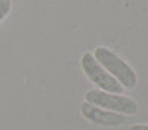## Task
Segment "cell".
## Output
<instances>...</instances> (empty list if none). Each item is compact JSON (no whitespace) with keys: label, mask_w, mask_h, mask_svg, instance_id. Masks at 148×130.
Returning <instances> with one entry per match:
<instances>
[{"label":"cell","mask_w":148,"mask_h":130,"mask_svg":"<svg viewBox=\"0 0 148 130\" xmlns=\"http://www.w3.org/2000/svg\"><path fill=\"white\" fill-rule=\"evenodd\" d=\"M93 58L105 68V71H108V73L120 83L123 87L133 89L136 86L138 78H136L135 71L130 68V65H127L117 53L110 50L108 47H104V46L96 47Z\"/></svg>","instance_id":"6da1fadb"},{"label":"cell","mask_w":148,"mask_h":130,"mask_svg":"<svg viewBox=\"0 0 148 130\" xmlns=\"http://www.w3.org/2000/svg\"><path fill=\"white\" fill-rule=\"evenodd\" d=\"M86 102L119 114L133 115L138 112V103L133 99L127 96H121L117 93H108L104 90H96V89L89 90L86 93Z\"/></svg>","instance_id":"7a4b0ae2"},{"label":"cell","mask_w":148,"mask_h":130,"mask_svg":"<svg viewBox=\"0 0 148 130\" xmlns=\"http://www.w3.org/2000/svg\"><path fill=\"white\" fill-rule=\"evenodd\" d=\"M82 68L84 74L88 76V78L101 90L108 93H117V95L121 93L123 86L108 71H105V68L93 58L92 53H84L82 56Z\"/></svg>","instance_id":"3957f363"},{"label":"cell","mask_w":148,"mask_h":130,"mask_svg":"<svg viewBox=\"0 0 148 130\" xmlns=\"http://www.w3.org/2000/svg\"><path fill=\"white\" fill-rule=\"evenodd\" d=\"M82 114L86 120H89L93 124H99V126L114 127V126H121L126 123V117L123 114L98 108V106H95L89 102L82 103Z\"/></svg>","instance_id":"277c9868"},{"label":"cell","mask_w":148,"mask_h":130,"mask_svg":"<svg viewBox=\"0 0 148 130\" xmlns=\"http://www.w3.org/2000/svg\"><path fill=\"white\" fill-rule=\"evenodd\" d=\"M12 9V0H0V22H2Z\"/></svg>","instance_id":"5b68a950"},{"label":"cell","mask_w":148,"mask_h":130,"mask_svg":"<svg viewBox=\"0 0 148 130\" xmlns=\"http://www.w3.org/2000/svg\"><path fill=\"white\" fill-rule=\"evenodd\" d=\"M130 130H148V124H133L130 126Z\"/></svg>","instance_id":"8992f818"}]
</instances>
